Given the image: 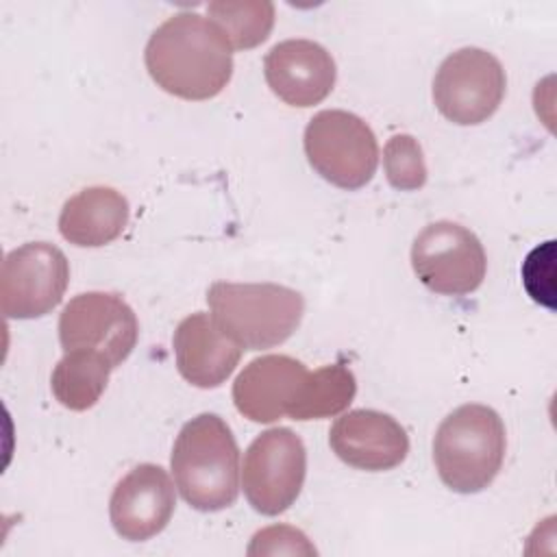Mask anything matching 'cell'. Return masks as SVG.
I'll return each mask as SVG.
<instances>
[{
    "mask_svg": "<svg viewBox=\"0 0 557 557\" xmlns=\"http://www.w3.org/2000/svg\"><path fill=\"white\" fill-rule=\"evenodd\" d=\"M170 466L181 496L198 511H222L239 494V448L218 413H198L183 424Z\"/></svg>",
    "mask_w": 557,
    "mask_h": 557,
    "instance_id": "obj_2",
    "label": "cell"
},
{
    "mask_svg": "<svg viewBox=\"0 0 557 557\" xmlns=\"http://www.w3.org/2000/svg\"><path fill=\"white\" fill-rule=\"evenodd\" d=\"M507 448L500 416L479 403L453 409L435 431L433 461L442 483L457 494L485 490L503 468Z\"/></svg>",
    "mask_w": 557,
    "mask_h": 557,
    "instance_id": "obj_3",
    "label": "cell"
},
{
    "mask_svg": "<svg viewBox=\"0 0 557 557\" xmlns=\"http://www.w3.org/2000/svg\"><path fill=\"white\" fill-rule=\"evenodd\" d=\"M207 13L235 50L263 44L274 26V4L268 0H218L207 4Z\"/></svg>",
    "mask_w": 557,
    "mask_h": 557,
    "instance_id": "obj_19",
    "label": "cell"
},
{
    "mask_svg": "<svg viewBox=\"0 0 557 557\" xmlns=\"http://www.w3.org/2000/svg\"><path fill=\"white\" fill-rule=\"evenodd\" d=\"M309 165L339 189L368 185L379 165V144L366 120L344 109L315 113L305 128Z\"/></svg>",
    "mask_w": 557,
    "mask_h": 557,
    "instance_id": "obj_5",
    "label": "cell"
},
{
    "mask_svg": "<svg viewBox=\"0 0 557 557\" xmlns=\"http://www.w3.org/2000/svg\"><path fill=\"white\" fill-rule=\"evenodd\" d=\"M144 61L163 91L185 100L215 98L233 76V46L222 28L187 11L168 17L150 35Z\"/></svg>",
    "mask_w": 557,
    "mask_h": 557,
    "instance_id": "obj_1",
    "label": "cell"
},
{
    "mask_svg": "<svg viewBox=\"0 0 557 557\" xmlns=\"http://www.w3.org/2000/svg\"><path fill=\"white\" fill-rule=\"evenodd\" d=\"M111 370L113 366L94 350H70L52 370V394L65 409H91L104 394Z\"/></svg>",
    "mask_w": 557,
    "mask_h": 557,
    "instance_id": "obj_17",
    "label": "cell"
},
{
    "mask_svg": "<svg viewBox=\"0 0 557 557\" xmlns=\"http://www.w3.org/2000/svg\"><path fill=\"white\" fill-rule=\"evenodd\" d=\"M128 213V200L117 189L104 185L85 187L63 205L59 233L81 248L107 246L122 235Z\"/></svg>",
    "mask_w": 557,
    "mask_h": 557,
    "instance_id": "obj_16",
    "label": "cell"
},
{
    "mask_svg": "<svg viewBox=\"0 0 557 557\" xmlns=\"http://www.w3.org/2000/svg\"><path fill=\"white\" fill-rule=\"evenodd\" d=\"M176 507L174 483L154 463H139L113 490L109 518L115 533L128 542H146L161 533Z\"/></svg>",
    "mask_w": 557,
    "mask_h": 557,
    "instance_id": "obj_11",
    "label": "cell"
},
{
    "mask_svg": "<svg viewBox=\"0 0 557 557\" xmlns=\"http://www.w3.org/2000/svg\"><path fill=\"white\" fill-rule=\"evenodd\" d=\"M309 370L289 355H263L252 359L233 383L237 411L259 424L289 416L300 398Z\"/></svg>",
    "mask_w": 557,
    "mask_h": 557,
    "instance_id": "obj_14",
    "label": "cell"
},
{
    "mask_svg": "<svg viewBox=\"0 0 557 557\" xmlns=\"http://www.w3.org/2000/svg\"><path fill=\"white\" fill-rule=\"evenodd\" d=\"M315 555V548L309 544L307 535L294 527L276 524L255 533L248 555Z\"/></svg>",
    "mask_w": 557,
    "mask_h": 557,
    "instance_id": "obj_22",
    "label": "cell"
},
{
    "mask_svg": "<svg viewBox=\"0 0 557 557\" xmlns=\"http://www.w3.org/2000/svg\"><path fill=\"white\" fill-rule=\"evenodd\" d=\"M263 74L274 96L300 109L322 102L337 78L331 52L311 39H285L272 46Z\"/></svg>",
    "mask_w": 557,
    "mask_h": 557,
    "instance_id": "obj_13",
    "label": "cell"
},
{
    "mask_svg": "<svg viewBox=\"0 0 557 557\" xmlns=\"http://www.w3.org/2000/svg\"><path fill=\"white\" fill-rule=\"evenodd\" d=\"M137 337V315L117 294H78L63 307L59 318V342L63 352L94 350L113 368L128 359Z\"/></svg>",
    "mask_w": 557,
    "mask_h": 557,
    "instance_id": "obj_9",
    "label": "cell"
},
{
    "mask_svg": "<svg viewBox=\"0 0 557 557\" xmlns=\"http://www.w3.org/2000/svg\"><path fill=\"white\" fill-rule=\"evenodd\" d=\"M207 305L218 326L244 350H265L289 339L300 326L305 298L278 283L215 281Z\"/></svg>",
    "mask_w": 557,
    "mask_h": 557,
    "instance_id": "obj_4",
    "label": "cell"
},
{
    "mask_svg": "<svg viewBox=\"0 0 557 557\" xmlns=\"http://www.w3.org/2000/svg\"><path fill=\"white\" fill-rule=\"evenodd\" d=\"M383 168L389 185L400 191L420 189L429 174L418 139L407 133L387 139L383 148Z\"/></svg>",
    "mask_w": 557,
    "mask_h": 557,
    "instance_id": "obj_20",
    "label": "cell"
},
{
    "mask_svg": "<svg viewBox=\"0 0 557 557\" xmlns=\"http://www.w3.org/2000/svg\"><path fill=\"white\" fill-rule=\"evenodd\" d=\"M357 394V381L348 366L331 363L309 372L300 398L289 411L292 420H322L348 409Z\"/></svg>",
    "mask_w": 557,
    "mask_h": 557,
    "instance_id": "obj_18",
    "label": "cell"
},
{
    "mask_svg": "<svg viewBox=\"0 0 557 557\" xmlns=\"http://www.w3.org/2000/svg\"><path fill=\"white\" fill-rule=\"evenodd\" d=\"M70 263L61 248L28 242L2 261L0 302L7 318L33 320L50 313L67 289Z\"/></svg>",
    "mask_w": 557,
    "mask_h": 557,
    "instance_id": "obj_10",
    "label": "cell"
},
{
    "mask_svg": "<svg viewBox=\"0 0 557 557\" xmlns=\"http://www.w3.org/2000/svg\"><path fill=\"white\" fill-rule=\"evenodd\" d=\"M555 242H546L533 248L522 263V283L527 294L548 307L555 309Z\"/></svg>",
    "mask_w": 557,
    "mask_h": 557,
    "instance_id": "obj_21",
    "label": "cell"
},
{
    "mask_svg": "<svg viewBox=\"0 0 557 557\" xmlns=\"http://www.w3.org/2000/svg\"><path fill=\"white\" fill-rule=\"evenodd\" d=\"M507 76L500 61L483 48H459L437 67L433 102L453 124L474 126L490 120L505 98Z\"/></svg>",
    "mask_w": 557,
    "mask_h": 557,
    "instance_id": "obj_6",
    "label": "cell"
},
{
    "mask_svg": "<svg viewBox=\"0 0 557 557\" xmlns=\"http://www.w3.org/2000/svg\"><path fill=\"white\" fill-rule=\"evenodd\" d=\"M329 444L344 463L368 472L392 470L409 453L407 431L396 418L376 409H355L337 418Z\"/></svg>",
    "mask_w": 557,
    "mask_h": 557,
    "instance_id": "obj_12",
    "label": "cell"
},
{
    "mask_svg": "<svg viewBox=\"0 0 557 557\" xmlns=\"http://www.w3.org/2000/svg\"><path fill=\"white\" fill-rule=\"evenodd\" d=\"M307 476V450L287 426L257 435L244 455L242 487L255 511L278 516L300 496Z\"/></svg>",
    "mask_w": 557,
    "mask_h": 557,
    "instance_id": "obj_7",
    "label": "cell"
},
{
    "mask_svg": "<svg viewBox=\"0 0 557 557\" xmlns=\"http://www.w3.org/2000/svg\"><path fill=\"white\" fill-rule=\"evenodd\" d=\"M411 268L431 292L466 296L483 283L487 259L481 239L470 228L450 220H437L416 235Z\"/></svg>",
    "mask_w": 557,
    "mask_h": 557,
    "instance_id": "obj_8",
    "label": "cell"
},
{
    "mask_svg": "<svg viewBox=\"0 0 557 557\" xmlns=\"http://www.w3.org/2000/svg\"><path fill=\"white\" fill-rule=\"evenodd\" d=\"M172 346L181 376L200 389L220 387L235 372L244 352L205 311L178 322Z\"/></svg>",
    "mask_w": 557,
    "mask_h": 557,
    "instance_id": "obj_15",
    "label": "cell"
}]
</instances>
